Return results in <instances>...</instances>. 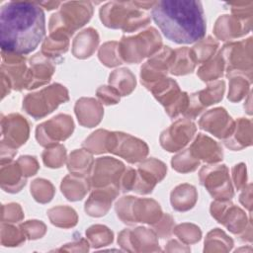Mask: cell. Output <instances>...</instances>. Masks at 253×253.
Here are the masks:
<instances>
[{
    "label": "cell",
    "mask_w": 253,
    "mask_h": 253,
    "mask_svg": "<svg viewBox=\"0 0 253 253\" xmlns=\"http://www.w3.org/2000/svg\"><path fill=\"white\" fill-rule=\"evenodd\" d=\"M48 215L50 217V220L53 224H56L58 226H62V220H67L68 223L70 224V226H73L76 224L77 221V216H76V212L70 209L65 207L64 210V214H59V212L56 211V209H51L48 211Z\"/></svg>",
    "instance_id": "e575fe53"
},
{
    "label": "cell",
    "mask_w": 253,
    "mask_h": 253,
    "mask_svg": "<svg viewBox=\"0 0 253 253\" xmlns=\"http://www.w3.org/2000/svg\"><path fill=\"white\" fill-rule=\"evenodd\" d=\"M161 44L159 34L154 28H150L134 37H124L120 42L119 54L124 61L139 62L158 51Z\"/></svg>",
    "instance_id": "5b68a950"
},
{
    "label": "cell",
    "mask_w": 253,
    "mask_h": 253,
    "mask_svg": "<svg viewBox=\"0 0 253 253\" xmlns=\"http://www.w3.org/2000/svg\"><path fill=\"white\" fill-rule=\"evenodd\" d=\"M171 163L176 171L186 173L194 171L199 166L200 161L192 154L190 149H186V151L174 156Z\"/></svg>",
    "instance_id": "83f0119b"
},
{
    "label": "cell",
    "mask_w": 253,
    "mask_h": 253,
    "mask_svg": "<svg viewBox=\"0 0 253 253\" xmlns=\"http://www.w3.org/2000/svg\"><path fill=\"white\" fill-rule=\"evenodd\" d=\"M92 162H93V159L90 154H88L87 152H84L83 150H76L70 154L67 165H68V169L70 171L77 172V174H83L82 173L83 171L85 173L87 171L85 170V168L82 165H84L89 170ZM83 175H85V174H83Z\"/></svg>",
    "instance_id": "4dcf8cb0"
},
{
    "label": "cell",
    "mask_w": 253,
    "mask_h": 253,
    "mask_svg": "<svg viewBox=\"0 0 253 253\" xmlns=\"http://www.w3.org/2000/svg\"><path fill=\"white\" fill-rule=\"evenodd\" d=\"M197 192L195 187L183 184L176 187L171 193V204L173 209L179 211H185L194 207L197 201Z\"/></svg>",
    "instance_id": "603a6c76"
},
{
    "label": "cell",
    "mask_w": 253,
    "mask_h": 253,
    "mask_svg": "<svg viewBox=\"0 0 253 253\" xmlns=\"http://www.w3.org/2000/svg\"><path fill=\"white\" fill-rule=\"evenodd\" d=\"M251 18L241 19L236 16L222 15L220 16L214 27V34L220 40H230L243 36L250 31Z\"/></svg>",
    "instance_id": "9a60e30c"
},
{
    "label": "cell",
    "mask_w": 253,
    "mask_h": 253,
    "mask_svg": "<svg viewBox=\"0 0 253 253\" xmlns=\"http://www.w3.org/2000/svg\"><path fill=\"white\" fill-rule=\"evenodd\" d=\"M67 100V90L59 84H52L38 93L28 94L23 101V108L28 114L39 119L51 113L59 104Z\"/></svg>",
    "instance_id": "8992f818"
},
{
    "label": "cell",
    "mask_w": 253,
    "mask_h": 253,
    "mask_svg": "<svg viewBox=\"0 0 253 253\" xmlns=\"http://www.w3.org/2000/svg\"><path fill=\"white\" fill-rule=\"evenodd\" d=\"M200 127L217 136V126H219L220 138H227L234 129L232 119L223 108H216L205 114L200 121Z\"/></svg>",
    "instance_id": "5bb4252c"
},
{
    "label": "cell",
    "mask_w": 253,
    "mask_h": 253,
    "mask_svg": "<svg viewBox=\"0 0 253 253\" xmlns=\"http://www.w3.org/2000/svg\"><path fill=\"white\" fill-rule=\"evenodd\" d=\"M167 168L159 160L150 158L138 166L132 191L138 194H148L152 192L155 184L161 181L166 175Z\"/></svg>",
    "instance_id": "8fae6325"
},
{
    "label": "cell",
    "mask_w": 253,
    "mask_h": 253,
    "mask_svg": "<svg viewBox=\"0 0 253 253\" xmlns=\"http://www.w3.org/2000/svg\"><path fill=\"white\" fill-rule=\"evenodd\" d=\"M224 92V82L216 81L208 86L207 89L195 93L198 103L203 109L211 104L217 103L222 99Z\"/></svg>",
    "instance_id": "484cf974"
},
{
    "label": "cell",
    "mask_w": 253,
    "mask_h": 253,
    "mask_svg": "<svg viewBox=\"0 0 253 253\" xmlns=\"http://www.w3.org/2000/svg\"><path fill=\"white\" fill-rule=\"evenodd\" d=\"M103 24L113 29H123L124 32H133L146 26L150 18L140 11L133 2H110L100 10Z\"/></svg>",
    "instance_id": "3957f363"
},
{
    "label": "cell",
    "mask_w": 253,
    "mask_h": 253,
    "mask_svg": "<svg viewBox=\"0 0 253 253\" xmlns=\"http://www.w3.org/2000/svg\"><path fill=\"white\" fill-rule=\"evenodd\" d=\"M18 164L22 170V173L25 177H29L35 175V173L39 169V165L35 157L31 156H21L18 159Z\"/></svg>",
    "instance_id": "74e56055"
},
{
    "label": "cell",
    "mask_w": 253,
    "mask_h": 253,
    "mask_svg": "<svg viewBox=\"0 0 253 253\" xmlns=\"http://www.w3.org/2000/svg\"><path fill=\"white\" fill-rule=\"evenodd\" d=\"M45 35V18L37 2L11 1L0 11L2 51L25 55L34 51Z\"/></svg>",
    "instance_id": "6da1fadb"
},
{
    "label": "cell",
    "mask_w": 253,
    "mask_h": 253,
    "mask_svg": "<svg viewBox=\"0 0 253 253\" xmlns=\"http://www.w3.org/2000/svg\"><path fill=\"white\" fill-rule=\"evenodd\" d=\"M65 153L63 145H56L53 148L46 149L42 153V159L47 167L58 168L65 161Z\"/></svg>",
    "instance_id": "d6a6232c"
},
{
    "label": "cell",
    "mask_w": 253,
    "mask_h": 253,
    "mask_svg": "<svg viewBox=\"0 0 253 253\" xmlns=\"http://www.w3.org/2000/svg\"><path fill=\"white\" fill-rule=\"evenodd\" d=\"M75 113L82 126L93 127L100 123L103 116V109L94 99L82 98L76 102Z\"/></svg>",
    "instance_id": "d6986e66"
},
{
    "label": "cell",
    "mask_w": 253,
    "mask_h": 253,
    "mask_svg": "<svg viewBox=\"0 0 253 253\" xmlns=\"http://www.w3.org/2000/svg\"><path fill=\"white\" fill-rule=\"evenodd\" d=\"M177 235L185 240L186 242H190V237L189 236H193L197 241L200 240L201 238V230L199 227H197L196 225L193 224H180L177 228L176 231Z\"/></svg>",
    "instance_id": "d590c367"
},
{
    "label": "cell",
    "mask_w": 253,
    "mask_h": 253,
    "mask_svg": "<svg viewBox=\"0 0 253 253\" xmlns=\"http://www.w3.org/2000/svg\"><path fill=\"white\" fill-rule=\"evenodd\" d=\"M32 185L41 189V192H37V193L33 194V196L35 197V199L38 202L47 203L52 199L54 189L48 181H45L43 179H37L34 181V183Z\"/></svg>",
    "instance_id": "836d02e7"
},
{
    "label": "cell",
    "mask_w": 253,
    "mask_h": 253,
    "mask_svg": "<svg viewBox=\"0 0 253 253\" xmlns=\"http://www.w3.org/2000/svg\"><path fill=\"white\" fill-rule=\"evenodd\" d=\"M99 42L97 31L89 28L81 32L73 42V54L78 58L89 57Z\"/></svg>",
    "instance_id": "44dd1931"
},
{
    "label": "cell",
    "mask_w": 253,
    "mask_h": 253,
    "mask_svg": "<svg viewBox=\"0 0 253 253\" xmlns=\"http://www.w3.org/2000/svg\"><path fill=\"white\" fill-rule=\"evenodd\" d=\"M217 46L218 42H215L212 38L208 37L207 40H201L200 42L196 44L191 50L196 62H204L208 60L212 54H214Z\"/></svg>",
    "instance_id": "f1b7e54d"
},
{
    "label": "cell",
    "mask_w": 253,
    "mask_h": 253,
    "mask_svg": "<svg viewBox=\"0 0 253 253\" xmlns=\"http://www.w3.org/2000/svg\"><path fill=\"white\" fill-rule=\"evenodd\" d=\"M109 83L122 96L128 95L135 88V78L126 68L115 70L110 75Z\"/></svg>",
    "instance_id": "d4e9b609"
},
{
    "label": "cell",
    "mask_w": 253,
    "mask_h": 253,
    "mask_svg": "<svg viewBox=\"0 0 253 253\" xmlns=\"http://www.w3.org/2000/svg\"><path fill=\"white\" fill-rule=\"evenodd\" d=\"M119 188L111 185L106 189L95 190L85 204V211L89 215L101 216L106 214L112 201L117 197Z\"/></svg>",
    "instance_id": "2e32d148"
},
{
    "label": "cell",
    "mask_w": 253,
    "mask_h": 253,
    "mask_svg": "<svg viewBox=\"0 0 253 253\" xmlns=\"http://www.w3.org/2000/svg\"><path fill=\"white\" fill-rule=\"evenodd\" d=\"M124 164L110 157L98 158L94 164V170L90 178V184L93 187H105L115 185L119 188V180L124 171Z\"/></svg>",
    "instance_id": "7c38bea8"
},
{
    "label": "cell",
    "mask_w": 253,
    "mask_h": 253,
    "mask_svg": "<svg viewBox=\"0 0 253 253\" xmlns=\"http://www.w3.org/2000/svg\"><path fill=\"white\" fill-rule=\"evenodd\" d=\"M68 43V38L50 35L49 38L46 39L42 44V53L45 57L59 56L61 53H64L67 50Z\"/></svg>",
    "instance_id": "4316f807"
},
{
    "label": "cell",
    "mask_w": 253,
    "mask_h": 253,
    "mask_svg": "<svg viewBox=\"0 0 253 253\" xmlns=\"http://www.w3.org/2000/svg\"><path fill=\"white\" fill-rule=\"evenodd\" d=\"M233 176L236 188L241 189L244 186V181H246V168L244 164L235 165L233 168Z\"/></svg>",
    "instance_id": "ab89813d"
},
{
    "label": "cell",
    "mask_w": 253,
    "mask_h": 253,
    "mask_svg": "<svg viewBox=\"0 0 253 253\" xmlns=\"http://www.w3.org/2000/svg\"><path fill=\"white\" fill-rule=\"evenodd\" d=\"M31 69L28 70L27 89L37 88L48 82L53 73V66L42 53L36 54L30 60Z\"/></svg>",
    "instance_id": "e0dca14e"
},
{
    "label": "cell",
    "mask_w": 253,
    "mask_h": 253,
    "mask_svg": "<svg viewBox=\"0 0 253 253\" xmlns=\"http://www.w3.org/2000/svg\"><path fill=\"white\" fill-rule=\"evenodd\" d=\"M73 126L72 118L67 115H58L38 126L37 139L43 146L56 145L58 141L66 139L72 133Z\"/></svg>",
    "instance_id": "9c48e42d"
},
{
    "label": "cell",
    "mask_w": 253,
    "mask_h": 253,
    "mask_svg": "<svg viewBox=\"0 0 253 253\" xmlns=\"http://www.w3.org/2000/svg\"><path fill=\"white\" fill-rule=\"evenodd\" d=\"M97 96L106 105L117 104L120 101V94L114 88L107 86L100 87L97 90Z\"/></svg>",
    "instance_id": "8d00e7d4"
},
{
    "label": "cell",
    "mask_w": 253,
    "mask_h": 253,
    "mask_svg": "<svg viewBox=\"0 0 253 253\" xmlns=\"http://www.w3.org/2000/svg\"><path fill=\"white\" fill-rule=\"evenodd\" d=\"M118 42H106L101 46L99 50V58L100 60L109 67H113L119 64H122L123 60L119 56V47H117Z\"/></svg>",
    "instance_id": "1f68e13d"
},
{
    "label": "cell",
    "mask_w": 253,
    "mask_h": 253,
    "mask_svg": "<svg viewBox=\"0 0 253 253\" xmlns=\"http://www.w3.org/2000/svg\"><path fill=\"white\" fill-rule=\"evenodd\" d=\"M1 142L12 148H17L26 142L29 136V125L25 118L19 114H12L2 119Z\"/></svg>",
    "instance_id": "4fadbf2b"
},
{
    "label": "cell",
    "mask_w": 253,
    "mask_h": 253,
    "mask_svg": "<svg viewBox=\"0 0 253 253\" xmlns=\"http://www.w3.org/2000/svg\"><path fill=\"white\" fill-rule=\"evenodd\" d=\"M41 6H44L46 7L47 10H51V9H54L56 8L57 6L60 5L59 2H42V3H39Z\"/></svg>",
    "instance_id": "60d3db41"
},
{
    "label": "cell",
    "mask_w": 253,
    "mask_h": 253,
    "mask_svg": "<svg viewBox=\"0 0 253 253\" xmlns=\"http://www.w3.org/2000/svg\"><path fill=\"white\" fill-rule=\"evenodd\" d=\"M196 65V60L192 50L186 47L174 50L173 60L170 66V72L175 75H184L191 73Z\"/></svg>",
    "instance_id": "cb8c5ba5"
},
{
    "label": "cell",
    "mask_w": 253,
    "mask_h": 253,
    "mask_svg": "<svg viewBox=\"0 0 253 253\" xmlns=\"http://www.w3.org/2000/svg\"><path fill=\"white\" fill-rule=\"evenodd\" d=\"M196 126L187 119L175 122L160 136V143L167 151L175 152L183 148L194 136Z\"/></svg>",
    "instance_id": "30bf717a"
},
{
    "label": "cell",
    "mask_w": 253,
    "mask_h": 253,
    "mask_svg": "<svg viewBox=\"0 0 253 253\" xmlns=\"http://www.w3.org/2000/svg\"><path fill=\"white\" fill-rule=\"evenodd\" d=\"M88 180L85 175L73 173L62 180L61 191L69 201L81 200L88 191Z\"/></svg>",
    "instance_id": "ffe728a7"
},
{
    "label": "cell",
    "mask_w": 253,
    "mask_h": 253,
    "mask_svg": "<svg viewBox=\"0 0 253 253\" xmlns=\"http://www.w3.org/2000/svg\"><path fill=\"white\" fill-rule=\"evenodd\" d=\"M25 185H26V177L23 175L18 162H15L13 164H8L6 167L2 165L1 186L6 192H9V193L19 192L21 188Z\"/></svg>",
    "instance_id": "7402d4cb"
},
{
    "label": "cell",
    "mask_w": 253,
    "mask_h": 253,
    "mask_svg": "<svg viewBox=\"0 0 253 253\" xmlns=\"http://www.w3.org/2000/svg\"><path fill=\"white\" fill-rule=\"evenodd\" d=\"M189 149L197 159L201 158L208 163H215L222 160L223 154L220 146L203 133H199Z\"/></svg>",
    "instance_id": "ac0fdd59"
},
{
    "label": "cell",
    "mask_w": 253,
    "mask_h": 253,
    "mask_svg": "<svg viewBox=\"0 0 253 253\" xmlns=\"http://www.w3.org/2000/svg\"><path fill=\"white\" fill-rule=\"evenodd\" d=\"M93 14L90 2H66L62 4L59 12L53 14L49 21L51 36H72L75 30L84 26Z\"/></svg>",
    "instance_id": "277c9868"
},
{
    "label": "cell",
    "mask_w": 253,
    "mask_h": 253,
    "mask_svg": "<svg viewBox=\"0 0 253 253\" xmlns=\"http://www.w3.org/2000/svg\"><path fill=\"white\" fill-rule=\"evenodd\" d=\"M151 17L162 34L176 43L200 42L206 35V18L200 1H157L152 7Z\"/></svg>",
    "instance_id": "7a4b0ae2"
},
{
    "label": "cell",
    "mask_w": 253,
    "mask_h": 253,
    "mask_svg": "<svg viewBox=\"0 0 253 253\" xmlns=\"http://www.w3.org/2000/svg\"><path fill=\"white\" fill-rule=\"evenodd\" d=\"M223 65H224V62L219 52L214 59L208 62V64L202 66L199 69L198 74L204 81L216 79L217 77H220L222 75Z\"/></svg>",
    "instance_id": "f546056e"
},
{
    "label": "cell",
    "mask_w": 253,
    "mask_h": 253,
    "mask_svg": "<svg viewBox=\"0 0 253 253\" xmlns=\"http://www.w3.org/2000/svg\"><path fill=\"white\" fill-rule=\"evenodd\" d=\"M107 151L124 157L130 163H136L148 153L144 141L122 132H110L107 142Z\"/></svg>",
    "instance_id": "ba28073f"
},
{
    "label": "cell",
    "mask_w": 253,
    "mask_h": 253,
    "mask_svg": "<svg viewBox=\"0 0 253 253\" xmlns=\"http://www.w3.org/2000/svg\"><path fill=\"white\" fill-rule=\"evenodd\" d=\"M3 210L7 211V212L5 211H3V217H2L3 221L7 220V222H8V220H10V222H15L17 220L22 219V217H23L21 208L19 207L18 204L5 205V206H3Z\"/></svg>",
    "instance_id": "f35d334b"
},
{
    "label": "cell",
    "mask_w": 253,
    "mask_h": 253,
    "mask_svg": "<svg viewBox=\"0 0 253 253\" xmlns=\"http://www.w3.org/2000/svg\"><path fill=\"white\" fill-rule=\"evenodd\" d=\"M200 181L209 193L218 201H227L233 197V190L225 165L205 166L200 171Z\"/></svg>",
    "instance_id": "52a82bcc"
}]
</instances>
